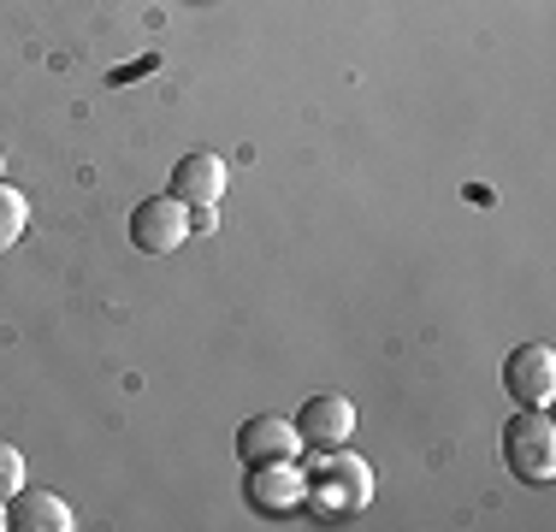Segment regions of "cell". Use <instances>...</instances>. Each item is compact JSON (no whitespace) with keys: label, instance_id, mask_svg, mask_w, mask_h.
<instances>
[{"label":"cell","instance_id":"8992f818","mask_svg":"<svg viewBox=\"0 0 556 532\" xmlns=\"http://www.w3.org/2000/svg\"><path fill=\"white\" fill-rule=\"evenodd\" d=\"M243 491H249V509L261 515H285L302 503V473L290 468V456H273V461H243Z\"/></svg>","mask_w":556,"mask_h":532},{"label":"cell","instance_id":"3957f363","mask_svg":"<svg viewBox=\"0 0 556 532\" xmlns=\"http://www.w3.org/2000/svg\"><path fill=\"white\" fill-rule=\"evenodd\" d=\"M290 426H296V444H308V449H343L350 444V432H355V403L350 396H338V391H320V396H308V403L290 415Z\"/></svg>","mask_w":556,"mask_h":532},{"label":"cell","instance_id":"7c38bea8","mask_svg":"<svg viewBox=\"0 0 556 532\" xmlns=\"http://www.w3.org/2000/svg\"><path fill=\"white\" fill-rule=\"evenodd\" d=\"M0 527H7V497H0Z\"/></svg>","mask_w":556,"mask_h":532},{"label":"cell","instance_id":"6da1fadb","mask_svg":"<svg viewBox=\"0 0 556 532\" xmlns=\"http://www.w3.org/2000/svg\"><path fill=\"white\" fill-rule=\"evenodd\" d=\"M302 497L314 503V515H355L367 497H374V473H367V461H362V456L326 449L320 468L302 473Z\"/></svg>","mask_w":556,"mask_h":532},{"label":"cell","instance_id":"30bf717a","mask_svg":"<svg viewBox=\"0 0 556 532\" xmlns=\"http://www.w3.org/2000/svg\"><path fill=\"white\" fill-rule=\"evenodd\" d=\"M24 225H30V202H24L12 183H0V255L24 237Z\"/></svg>","mask_w":556,"mask_h":532},{"label":"cell","instance_id":"ba28073f","mask_svg":"<svg viewBox=\"0 0 556 532\" xmlns=\"http://www.w3.org/2000/svg\"><path fill=\"white\" fill-rule=\"evenodd\" d=\"M172 195L190 207H214L225 195V160L219 154H184L172 166Z\"/></svg>","mask_w":556,"mask_h":532},{"label":"cell","instance_id":"52a82bcc","mask_svg":"<svg viewBox=\"0 0 556 532\" xmlns=\"http://www.w3.org/2000/svg\"><path fill=\"white\" fill-rule=\"evenodd\" d=\"M7 527L12 532H72V509H65V497L54 491H36V485H18L7 497Z\"/></svg>","mask_w":556,"mask_h":532},{"label":"cell","instance_id":"8fae6325","mask_svg":"<svg viewBox=\"0 0 556 532\" xmlns=\"http://www.w3.org/2000/svg\"><path fill=\"white\" fill-rule=\"evenodd\" d=\"M18 485H24V456H18V444L0 438V497H12Z\"/></svg>","mask_w":556,"mask_h":532},{"label":"cell","instance_id":"277c9868","mask_svg":"<svg viewBox=\"0 0 556 532\" xmlns=\"http://www.w3.org/2000/svg\"><path fill=\"white\" fill-rule=\"evenodd\" d=\"M503 391L515 396V408H545L556 396L551 343H521V350H509V362H503Z\"/></svg>","mask_w":556,"mask_h":532},{"label":"cell","instance_id":"5b68a950","mask_svg":"<svg viewBox=\"0 0 556 532\" xmlns=\"http://www.w3.org/2000/svg\"><path fill=\"white\" fill-rule=\"evenodd\" d=\"M184 237H190V202H178V195H149L130 213V243L142 255H172Z\"/></svg>","mask_w":556,"mask_h":532},{"label":"cell","instance_id":"7a4b0ae2","mask_svg":"<svg viewBox=\"0 0 556 532\" xmlns=\"http://www.w3.org/2000/svg\"><path fill=\"white\" fill-rule=\"evenodd\" d=\"M503 468L545 485L556 473V426L545 408H515V420L503 426Z\"/></svg>","mask_w":556,"mask_h":532},{"label":"cell","instance_id":"9c48e42d","mask_svg":"<svg viewBox=\"0 0 556 532\" xmlns=\"http://www.w3.org/2000/svg\"><path fill=\"white\" fill-rule=\"evenodd\" d=\"M273 456H296V426L285 415H255L237 426V461H273Z\"/></svg>","mask_w":556,"mask_h":532}]
</instances>
